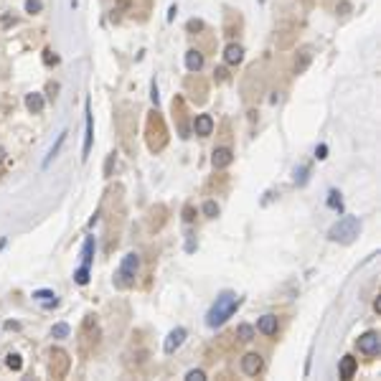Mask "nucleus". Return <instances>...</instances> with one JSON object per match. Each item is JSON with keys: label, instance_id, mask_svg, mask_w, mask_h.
I'll return each mask as SVG.
<instances>
[{"label": "nucleus", "instance_id": "f257e3e1", "mask_svg": "<svg viewBox=\"0 0 381 381\" xmlns=\"http://www.w3.org/2000/svg\"><path fill=\"white\" fill-rule=\"evenodd\" d=\"M239 305H242V297H239V295H234V292H221V295L216 297V302L211 305V310H209V315H206V323H209L211 328L224 325L229 318L237 313Z\"/></svg>", "mask_w": 381, "mask_h": 381}, {"label": "nucleus", "instance_id": "f03ea898", "mask_svg": "<svg viewBox=\"0 0 381 381\" xmlns=\"http://www.w3.org/2000/svg\"><path fill=\"white\" fill-rule=\"evenodd\" d=\"M358 232H361V221H358L356 216H343L340 221H335V224L330 226L328 237H330L333 242H340V244H351V242L358 237Z\"/></svg>", "mask_w": 381, "mask_h": 381}, {"label": "nucleus", "instance_id": "7ed1b4c3", "mask_svg": "<svg viewBox=\"0 0 381 381\" xmlns=\"http://www.w3.org/2000/svg\"><path fill=\"white\" fill-rule=\"evenodd\" d=\"M137 267H140V257H137L135 252L125 254V259H122V264H120V272H117V287H132V285H135Z\"/></svg>", "mask_w": 381, "mask_h": 381}, {"label": "nucleus", "instance_id": "20e7f679", "mask_svg": "<svg viewBox=\"0 0 381 381\" xmlns=\"http://www.w3.org/2000/svg\"><path fill=\"white\" fill-rule=\"evenodd\" d=\"M69 366H71V358L64 348H54L51 351V361H49V373L51 378H64L69 373Z\"/></svg>", "mask_w": 381, "mask_h": 381}, {"label": "nucleus", "instance_id": "39448f33", "mask_svg": "<svg viewBox=\"0 0 381 381\" xmlns=\"http://www.w3.org/2000/svg\"><path fill=\"white\" fill-rule=\"evenodd\" d=\"M97 340H99L97 320H94V315H87V318H84V325H82V353H89V348L97 346Z\"/></svg>", "mask_w": 381, "mask_h": 381}, {"label": "nucleus", "instance_id": "423d86ee", "mask_svg": "<svg viewBox=\"0 0 381 381\" xmlns=\"http://www.w3.org/2000/svg\"><path fill=\"white\" fill-rule=\"evenodd\" d=\"M358 351L366 353V356H378V351H381V338H378V333H373V330L363 333V335L358 338Z\"/></svg>", "mask_w": 381, "mask_h": 381}, {"label": "nucleus", "instance_id": "0eeeda50", "mask_svg": "<svg viewBox=\"0 0 381 381\" xmlns=\"http://www.w3.org/2000/svg\"><path fill=\"white\" fill-rule=\"evenodd\" d=\"M262 368H264V361H262L259 353H247V356L242 358V371H244L247 376H257Z\"/></svg>", "mask_w": 381, "mask_h": 381}, {"label": "nucleus", "instance_id": "6e6552de", "mask_svg": "<svg viewBox=\"0 0 381 381\" xmlns=\"http://www.w3.org/2000/svg\"><path fill=\"white\" fill-rule=\"evenodd\" d=\"M232 160H234V152L229 150V147H216V150H214V155H211V163H214V168H216V170L229 168V165H232Z\"/></svg>", "mask_w": 381, "mask_h": 381}, {"label": "nucleus", "instance_id": "1a4fd4ad", "mask_svg": "<svg viewBox=\"0 0 381 381\" xmlns=\"http://www.w3.org/2000/svg\"><path fill=\"white\" fill-rule=\"evenodd\" d=\"M183 340H185V328H175V330H170V335L165 338L163 351H165V353H175V351L183 346Z\"/></svg>", "mask_w": 381, "mask_h": 381}, {"label": "nucleus", "instance_id": "9d476101", "mask_svg": "<svg viewBox=\"0 0 381 381\" xmlns=\"http://www.w3.org/2000/svg\"><path fill=\"white\" fill-rule=\"evenodd\" d=\"M194 130H196V135H201V137L211 135V132H214V120H211V114H196Z\"/></svg>", "mask_w": 381, "mask_h": 381}, {"label": "nucleus", "instance_id": "9b49d317", "mask_svg": "<svg viewBox=\"0 0 381 381\" xmlns=\"http://www.w3.org/2000/svg\"><path fill=\"white\" fill-rule=\"evenodd\" d=\"M277 328H280V323H277L275 315H262V318L257 320V330L264 333V335H275Z\"/></svg>", "mask_w": 381, "mask_h": 381}, {"label": "nucleus", "instance_id": "f8f14e48", "mask_svg": "<svg viewBox=\"0 0 381 381\" xmlns=\"http://www.w3.org/2000/svg\"><path fill=\"white\" fill-rule=\"evenodd\" d=\"M92 137H94V132H92V107L87 102V127H84V147H82V158L84 160H87L89 150H92Z\"/></svg>", "mask_w": 381, "mask_h": 381}, {"label": "nucleus", "instance_id": "ddd939ff", "mask_svg": "<svg viewBox=\"0 0 381 381\" xmlns=\"http://www.w3.org/2000/svg\"><path fill=\"white\" fill-rule=\"evenodd\" d=\"M242 59H244V49H242L239 44H229V46H226V51H224V61H226V64L237 66V64H242Z\"/></svg>", "mask_w": 381, "mask_h": 381}, {"label": "nucleus", "instance_id": "4468645a", "mask_svg": "<svg viewBox=\"0 0 381 381\" xmlns=\"http://www.w3.org/2000/svg\"><path fill=\"white\" fill-rule=\"evenodd\" d=\"M185 69L188 71H201L204 69V54L201 51H196V49H190L188 54H185Z\"/></svg>", "mask_w": 381, "mask_h": 381}, {"label": "nucleus", "instance_id": "2eb2a0df", "mask_svg": "<svg viewBox=\"0 0 381 381\" xmlns=\"http://www.w3.org/2000/svg\"><path fill=\"white\" fill-rule=\"evenodd\" d=\"M44 107H46V102H44V94H38V92H31V94L26 97V109H28V112H33V114H41V112H44Z\"/></svg>", "mask_w": 381, "mask_h": 381}, {"label": "nucleus", "instance_id": "dca6fc26", "mask_svg": "<svg viewBox=\"0 0 381 381\" xmlns=\"http://www.w3.org/2000/svg\"><path fill=\"white\" fill-rule=\"evenodd\" d=\"M356 358L353 356H343L340 358V366H338V373H340V378H353V373H356Z\"/></svg>", "mask_w": 381, "mask_h": 381}, {"label": "nucleus", "instance_id": "f3484780", "mask_svg": "<svg viewBox=\"0 0 381 381\" xmlns=\"http://www.w3.org/2000/svg\"><path fill=\"white\" fill-rule=\"evenodd\" d=\"M92 257H94V237H89V239L84 242V249H82V264H84V267H89V264H92Z\"/></svg>", "mask_w": 381, "mask_h": 381}, {"label": "nucleus", "instance_id": "a211bd4d", "mask_svg": "<svg viewBox=\"0 0 381 381\" xmlns=\"http://www.w3.org/2000/svg\"><path fill=\"white\" fill-rule=\"evenodd\" d=\"M310 49H302L300 51V61H295V74H302L305 69H308V64H310Z\"/></svg>", "mask_w": 381, "mask_h": 381}, {"label": "nucleus", "instance_id": "6ab92c4d", "mask_svg": "<svg viewBox=\"0 0 381 381\" xmlns=\"http://www.w3.org/2000/svg\"><path fill=\"white\" fill-rule=\"evenodd\" d=\"M33 297L36 300H41L46 308H51V305H56V295L51 292V290H38V292H33Z\"/></svg>", "mask_w": 381, "mask_h": 381}, {"label": "nucleus", "instance_id": "aec40b11", "mask_svg": "<svg viewBox=\"0 0 381 381\" xmlns=\"http://www.w3.org/2000/svg\"><path fill=\"white\" fill-rule=\"evenodd\" d=\"M64 140H66V132H61V135H59V140H56V145H54V147L49 150V155H46V160H44V165H49V163H51V158H56V152L61 150V145H64Z\"/></svg>", "mask_w": 381, "mask_h": 381}, {"label": "nucleus", "instance_id": "412c9836", "mask_svg": "<svg viewBox=\"0 0 381 381\" xmlns=\"http://www.w3.org/2000/svg\"><path fill=\"white\" fill-rule=\"evenodd\" d=\"M74 280H76V285H87L89 282V267H79V270L74 272Z\"/></svg>", "mask_w": 381, "mask_h": 381}, {"label": "nucleus", "instance_id": "4be33fe9", "mask_svg": "<svg viewBox=\"0 0 381 381\" xmlns=\"http://www.w3.org/2000/svg\"><path fill=\"white\" fill-rule=\"evenodd\" d=\"M237 335H239L242 340H252V338H254V328L244 323V325H239V328H237Z\"/></svg>", "mask_w": 381, "mask_h": 381}, {"label": "nucleus", "instance_id": "5701e85b", "mask_svg": "<svg viewBox=\"0 0 381 381\" xmlns=\"http://www.w3.org/2000/svg\"><path fill=\"white\" fill-rule=\"evenodd\" d=\"M41 8H44L41 0H26V13L36 16V13H41Z\"/></svg>", "mask_w": 381, "mask_h": 381}, {"label": "nucleus", "instance_id": "b1692460", "mask_svg": "<svg viewBox=\"0 0 381 381\" xmlns=\"http://www.w3.org/2000/svg\"><path fill=\"white\" fill-rule=\"evenodd\" d=\"M69 330H71V328H69L66 323H56V325H54V330H51V335H54V338H66V335H69Z\"/></svg>", "mask_w": 381, "mask_h": 381}, {"label": "nucleus", "instance_id": "393cba45", "mask_svg": "<svg viewBox=\"0 0 381 381\" xmlns=\"http://www.w3.org/2000/svg\"><path fill=\"white\" fill-rule=\"evenodd\" d=\"M8 368H13V371H21L23 368V361H21V356L18 353H8Z\"/></svg>", "mask_w": 381, "mask_h": 381}, {"label": "nucleus", "instance_id": "a878e982", "mask_svg": "<svg viewBox=\"0 0 381 381\" xmlns=\"http://www.w3.org/2000/svg\"><path fill=\"white\" fill-rule=\"evenodd\" d=\"M216 214H219V206H216L214 201H206V204H204V216H209V219H214Z\"/></svg>", "mask_w": 381, "mask_h": 381}, {"label": "nucleus", "instance_id": "bb28decb", "mask_svg": "<svg viewBox=\"0 0 381 381\" xmlns=\"http://www.w3.org/2000/svg\"><path fill=\"white\" fill-rule=\"evenodd\" d=\"M328 206L330 209H340V194H338V190H330V194H328Z\"/></svg>", "mask_w": 381, "mask_h": 381}, {"label": "nucleus", "instance_id": "cd10ccee", "mask_svg": "<svg viewBox=\"0 0 381 381\" xmlns=\"http://www.w3.org/2000/svg\"><path fill=\"white\" fill-rule=\"evenodd\" d=\"M44 64H46V66H56V64H59V56L46 49V51H44Z\"/></svg>", "mask_w": 381, "mask_h": 381}, {"label": "nucleus", "instance_id": "c85d7f7f", "mask_svg": "<svg viewBox=\"0 0 381 381\" xmlns=\"http://www.w3.org/2000/svg\"><path fill=\"white\" fill-rule=\"evenodd\" d=\"M185 378H188V381H204V378H206V373H204L201 368H194V371H188V373H185Z\"/></svg>", "mask_w": 381, "mask_h": 381}, {"label": "nucleus", "instance_id": "c756f323", "mask_svg": "<svg viewBox=\"0 0 381 381\" xmlns=\"http://www.w3.org/2000/svg\"><path fill=\"white\" fill-rule=\"evenodd\" d=\"M183 221H185V224L194 221V206H185V209H183Z\"/></svg>", "mask_w": 381, "mask_h": 381}, {"label": "nucleus", "instance_id": "7c9ffc66", "mask_svg": "<svg viewBox=\"0 0 381 381\" xmlns=\"http://www.w3.org/2000/svg\"><path fill=\"white\" fill-rule=\"evenodd\" d=\"M150 99H152V104L158 107V102H160V97H158V84L152 82V94H150Z\"/></svg>", "mask_w": 381, "mask_h": 381}, {"label": "nucleus", "instance_id": "2f4dec72", "mask_svg": "<svg viewBox=\"0 0 381 381\" xmlns=\"http://www.w3.org/2000/svg\"><path fill=\"white\" fill-rule=\"evenodd\" d=\"M188 28H190V31H201V28H204V23H201V21H190V23H188Z\"/></svg>", "mask_w": 381, "mask_h": 381}, {"label": "nucleus", "instance_id": "473e14b6", "mask_svg": "<svg viewBox=\"0 0 381 381\" xmlns=\"http://www.w3.org/2000/svg\"><path fill=\"white\" fill-rule=\"evenodd\" d=\"M373 310L381 315V295H378V297H376V302H373Z\"/></svg>", "mask_w": 381, "mask_h": 381}, {"label": "nucleus", "instance_id": "72a5a7b5", "mask_svg": "<svg viewBox=\"0 0 381 381\" xmlns=\"http://www.w3.org/2000/svg\"><path fill=\"white\" fill-rule=\"evenodd\" d=\"M3 158H6V150H3V147H0V160H3Z\"/></svg>", "mask_w": 381, "mask_h": 381}]
</instances>
